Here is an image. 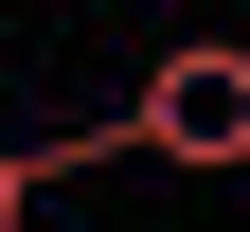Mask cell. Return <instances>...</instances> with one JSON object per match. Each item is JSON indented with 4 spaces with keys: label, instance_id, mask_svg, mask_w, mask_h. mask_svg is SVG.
<instances>
[{
    "label": "cell",
    "instance_id": "6da1fadb",
    "mask_svg": "<svg viewBox=\"0 0 250 232\" xmlns=\"http://www.w3.org/2000/svg\"><path fill=\"white\" fill-rule=\"evenodd\" d=\"M107 125H125V161H179V179H250V54H232V36H179L161 72L107 107Z\"/></svg>",
    "mask_w": 250,
    "mask_h": 232
},
{
    "label": "cell",
    "instance_id": "7a4b0ae2",
    "mask_svg": "<svg viewBox=\"0 0 250 232\" xmlns=\"http://www.w3.org/2000/svg\"><path fill=\"white\" fill-rule=\"evenodd\" d=\"M18 214H36V179H18V161H0V232H18Z\"/></svg>",
    "mask_w": 250,
    "mask_h": 232
}]
</instances>
